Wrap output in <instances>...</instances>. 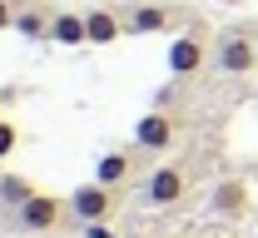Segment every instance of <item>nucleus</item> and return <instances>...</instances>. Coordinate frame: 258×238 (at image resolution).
I'll use <instances>...</instances> for the list:
<instances>
[{"label":"nucleus","mask_w":258,"mask_h":238,"mask_svg":"<svg viewBox=\"0 0 258 238\" xmlns=\"http://www.w3.org/2000/svg\"><path fill=\"white\" fill-rule=\"evenodd\" d=\"M64 213H70V199H50V194H40L35 189L25 204L10 213V223L20 228V233H50V228H60Z\"/></svg>","instance_id":"1"},{"label":"nucleus","mask_w":258,"mask_h":238,"mask_svg":"<svg viewBox=\"0 0 258 238\" xmlns=\"http://www.w3.org/2000/svg\"><path fill=\"white\" fill-rule=\"evenodd\" d=\"M214 65H219V74H253L258 69V35L228 30L224 40L214 45Z\"/></svg>","instance_id":"2"},{"label":"nucleus","mask_w":258,"mask_h":238,"mask_svg":"<svg viewBox=\"0 0 258 238\" xmlns=\"http://www.w3.org/2000/svg\"><path fill=\"white\" fill-rule=\"evenodd\" d=\"M184 194H189V174H184V164H159V169L144 179V204H154V208L184 204Z\"/></svg>","instance_id":"3"},{"label":"nucleus","mask_w":258,"mask_h":238,"mask_svg":"<svg viewBox=\"0 0 258 238\" xmlns=\"http://www.w3.org/2000/svg\"><path fill=\"white\" fill-rule=\"evenodd\" d=\"M70 213H75L80 223H99V218H109V213H114V189L99 184V179L80 184V189L70 194Z\"/></svg>","instance_id":"4"},{"label":"nucleus","mask_w":258,"mask_h":238,"mask_svg":"<svg viewBox=\"0 0 258 238\" xmlns=\"http://www.w3.org/2000/svg\"><path fill=\"white\" fill-rule=\"evenodd\" d=\"M174 139H179V124H174L164 109H149V114L134 124V144H139V149H149V154H169V149H174Z\"/></svg>","instance_id":"5"},{"label":"nucleus","mask_w":258,"mask_h":238,"mask_svg":"<svg viewBox=\"0 0 258 238\" xmlns=\"http://www.w3.org/2000/svg\"><path fill=\"white\" fill-rule=\"evenodd\" d=\"M174 25V15H169V5H154V0H144V5H134L124 15V35H159Z\"/></svg>","instance_id":"6"},{"label":"nucleus","mask_w":258,"mask_h":238,"mask_svg":"<svg viewBox=\"0 0 258 238\" xmlns=\"http://www.w3.org/2000/svg\"><path fill=\"white\" fill-rule=\"evenodd\" d=\"M199 65H204V40L189 30V35H179V40L169 45V74H179V80H184V74H194Z\"/></svg>","instance_id":"7"},{"label":"nucleus","mask_w":258,"mask_h":238,"mask_svg":"<svg viewBox=\"0 0 258 238\" xmlns=\"http://www.w3.org/2000/svg\"><path fill=\"white\" fill-rule=\"evenodd\" d=\"M85 30H90V45H114V40L124 35V20H119L114 10H104V5H95V10L85 15Z\"/></svg>","instance_id":"8"},{"label":"nucleus","mask_w":258,"mask_h":238,"mask_svg":"<svg viewBox=\"0 0 258 238\" xmlns=\"http://www.w3.org/2000/svg\"><path fill=\"white\" fill-rule=\"evenodd\" d=\"M50 45H90L85 15H75V10H60V15L50 20Z\"/></svg>","instance_id":"9"},{"label":"nucleus","mask_w":258,"mask_h":238,"mask_svg":"<svg viewBox=\"0 0 258 238\" xmlns=\"http://www.w3.org/2000/svg\"><path fill=\"white\" fill-rule=\"evenodd\" d=\"M50 20L55 15H45V10H15V35H25L30 45H40V40H50Z\"/></svg>","instance_id":"10"},{"label":"nucleus","mask_w":258,"mask_h":238,"mask_svg":"<svg viewBox=\"0 0 258 238\" xmlns=\"http://www.w3.org/2000/svg\"><path fill=\"white\" fill-rule=\"evenodd\" d=\"M95 179H99V184H109V189L124 184V179H129V154H124V149L99 154V159H95Z\"/></svg>","instance_id":"11"},{"label":"nucleus","mask_w":258,"mask_h":238,"mask_svg":"<svg viewBox=\"0 0 258 238\" xmlns=\"http://www.w3.org/2000/svg\"><path fill=\"white\" fill-rule=\"evenodd\" d=\"M30 194H35V189L25 184V179H15V174H0V199H5L10 208H20L25 199H30Z\"/></svg>","instance_id":"12"},{"label":"nucleus","mask_w":258,"mask_h":238,"mask_svg":"<svg viewBox=\"0 0 258 238\" xmlns=\"http://www.w3.org/2000/svg\"><path fill=\"white\" fill-rule=\"evenodd\" d=\"M15 144H20V129H15L10 119H0V159H10V154H15Z\"/></svg>","instance_id":"13"},{"label":"nucleus","mask_w":258,"mask_h":238,"mask_svg":"<svg viewBox=\"0 0 258 238\" xmlns=\"http://www.w3.org/2000/svg\"><path fill=\"white\" fill-rule=\"evenodd\" d=\"M15 10H20V5H10V0H0V30H15Z\"/></svg>","instance_id":"14"},{"label":"nucleus","mask_w":258,"mask_h":238,"mask_svg":"<svg viewBox=\"0 0 258 238\" xmlns=\"http://www.w3.org/2000/svg\"><path fill=\"white\" fill-rule=\"evenodd\" d=\"M85 238H114V233H109V228H104V218H99V223H85Z\"/></svg>","instance_id":"15"}]
</instances>
